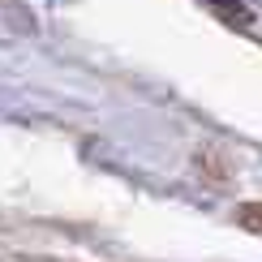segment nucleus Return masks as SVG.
<instances>
[{
    "mask_svg": "<svg viewBox=\"0 0 262 262\" xmlns=\"http://www.w3.org/2000/svg\"><path fill=\"white\" fill-rule=\"evenodd\" d=\"M241 220H245V224H254L258 232H262V206H249V211H241Z\"/></svg>",
    "mask_w": 262,
    "mask_h": 262,
    "instance_id": "f257e3e1",
    "label": "nucleus"
}]
</instances>
